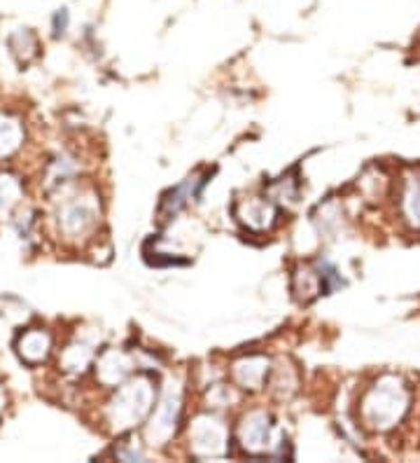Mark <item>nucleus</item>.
Segmentation results:
<instances>
[{
	"mask_svg": "<svg viewBox=\"0 0 420 463\" xmlns=\"http://www.w3.org/2000/svg\"><path fill=\"white\" fill-rule=\"evenodd\" d=\"M266 386H269L271 393H274L275 398L285 401V398H290L292 393L297 391V374H294V370H292L290 365L280 363V365L271 367V374H269V382H266Z\"/></svg>",
	"mask_w": 420,
	"mask_h": 463,
	"instance_id": "14",
	"label": "nucleus"
},
{
	"mask_svg": "<svg viewBox=\"0 0 420 463\" xmlns=\"http://www.w3.org/2000/svg\"><path fill=\"white\" fill-rule=\"evenodd\" d=\"M14 349H17L19 358L23 363H28V365H40V363H45L50 358L51 349H54V337L45 328H28L17 337Z\"/></svg>",
	"mask_w": 420,
	"mask_h": 463,
	"instance_id": "10",
	"label": "nucleus"
},
{
	"mask_svg": "<svg viewBox=\"0 0 420 463\" xmlns=\"http://www.w3.org/2000/svg\"><path fill=\"white\" fill-rule=\"evenodd\" d=\"M3 407H5V393L0 389V412H3Z\"/></svg>",
	"mask_w": 420,
	"mask_h": 463,
	"instance_id": "21",
	"label": "nucleus"
},
{
	"mask_svg": "<svg viewBox=\"0 0 420 463\" xmlns=\"http://www.w3.org/2000/svg\"><path fill=\"white\" fill-rule=\"evenodd\" d=\"M103 222L101 199L94 190H75V183L61 190L56 209V230L68 243H89Z\"/></svg>",
	"mask_w": 420,
	"mask_h": 463,
	"instance_id": "3",
	"label": "nucleus"
},
{
	"mask_svg": "<svg viewBox=\"0 0 420 463\" xmlns=\"http://www.w3.org/2000/svg\"><path fill=\"white\" fill-rule=\"evenodd\" d=\"M271 367H274L271 358L262 356V354H250V356L236 358L229 367L231 382H234L236 389L247 391V393H257L269 382Z\"/></svg>",
	"mask_w": 420,
	"mask_h": 463,
	"instance_id": "8",
	"label": "nucleus"
},
{
	"mask_svg": "<svg viewBox=\"0 0 420 463\" xmlns=\"http://www.w3.org/2000/svg\"><path fill=\"white\" fill-rule=\"evenodd\" d=\"M234 218L252 234H264L278 222V203L266 194H250L234 202Z\"/></svg>",
	"mask_w": 420,
	"mask_h": 463,
	"instance_id": "7",
	"label": "nucleus"
},
{
	"mask_svg": "<svg viewBox=\"0 0 420 463\" xmlns=\"http://www.w3.org/2000/svg\"><path fill=\"white\" fill-rule=\"evenodd\" d=\"M325 290V279L322 271L313 269V267H299L292 277V293L299 302H311Z\"/></svg>",
	"mask_w": 420,
	"mask_h": 463,
	"instance_id": "12",
	"label": "nucleus"
},
{
	"mask_svg": "<svg viewBox=\"0 0 420 463\" xmlns=\"http://www.w3.org/2000/svg\"><path fill=\"white\" fill-rule=\"evenodd\" d=\"M187 442H190V452L196 458L224 457V454H229V426L213 412L196 414L187 426Z\"/></svg>",
	"mask_w": 420,
	"mask_h": 463,
	"instance_id": "4",
	"label": "nucleus"
},
{
	"mask_svg": "<svg viewBox=\"0 0 420 463\" xmlns=\"http://www.w3.org/2000/svg\"><path fill=\"white\" fill-rule=\"evenodd\" d=\"M182 417V389L178 382H168L163 389L162 398L157 401L154 410H152L150 419L145 421V438L152 447L166 445L175 435Z\"/></svg>",
	"mask_w": 420,
	"mask_h": 463,
	"instance_id": "5",
	"label": "nucleus"
},
{
	"mask_svg": "<svg viewBox=\"0 0 420 463\" xmlns=\"http://www.w3.org/2000/svg\"><path fill=\"white\" fill-rule=\"evenodd\" d=\"M236 442L250 457H275L274 424L266 410H250L241 417L236 429Z\"/></svg>",
	"mask_w": 420,
	"mask_h": 463,
	"instance_id": "6",
	"label": "nucleus"
},
{
	"mask_svg": "<svg viewBox=\"0 0 420 463\" xmlns=\"http://www.w3.org/2000/svg\"><path fill=\"white\" fill-rule=\"evenodd\" d=\"M399 211L411 230L420 232V175H406L399 190Z\"/></svg>",
	"mask_w": 420,
	"mask_h": 463,
	"instance_id": "11",
	"label": "nucleus"
},
{
	"mask_svg": "<svg viewBox=\"0 0 420 463\" xmlns=\"http://www.w3.org/2000/svg\"><path fill=\"white\" fill-rule=\"evenodd\" d=\"M96 382L106 389H117L134 374V358L122 349H106L94 363Z\"/></svg>",
	"mask_w": 420,
	"mask_h": 463,
	"instance_id": "9",
	"label": "nucleus"
},
{
	"mask_svg": "<svg viewBox=\"0 0 420 463\" xmlns=\"http://www.w3.org/2000/svg\"><path fill=\"white\" fill-rule=\"evenodd\" d=\"M91 361H94V351L84 342H75L61 354V367L70 374H82L91 365Z\"/></svg>",
	"mask_w": 420,
	"mask_h": 463,
	"instance_id": "16",
	"label": "nucleus"
},
{
	"mask_svg": "<svg viewBox=\"0 0 420 463\" xmlns=\"http://www.w3.org/2000/svg\"><path fill=\"white\" fill-rule=\"evenodd\" d=\"M157 405V386L147 374H131L117 386L115 396L106 405V424L110 433L124 435L135 430L150 419Z\"/></svg>",
	"mask_w": 420,
	"mask_h": 463,
	"instance_id": "2",
	"label": "nucleus"
},
{
	"mask_svg": "<svg viewBox=\"0 0 420 463\" xmlns=\"http://www.w3.org/2000/svg\"><path fill=\"white\" fill-rule=\"evenodd\" d=\"M68 26V10H59L54 14V31L56 33H63Z\"/></svg>",
	"mask_w": 420,
	"mask_h": 463,
	"instance_id": "20",
	"label": "nucleus"
},
{
	"mask_svg": "<svg viewBox=\"0 0 420 463\" xmlns=\"http://www.w3.org/2000/svg\"><path fill=\"white\" fill-rule=\"evenodd\" d=\"M409 407L411 393L404 379L397 374H383L359 398V424L374 433H387L402 424Z\"/></svg>",
	"mask_w": 420,
	"mask_h": 463,
	"instance_id": "1",
	"label": "nucleus"
},
{
	"mask_svg": "<svg viewBox=\"0 0 420 463\" xmlns=\"http://www.w3.org/2000/svg\"><path fill=\"white\" fill-rule=\"evenodd\" d=\"M10 47H12V52L17 54L19 61L26 63V61H31L35 54H38V38H35V35L31 33L28 29H19L17 33L10 38Z\"/></svg>",
	"mask_w": 420,
	"mask_h": 463,
	"instance_id": "18",
	"label": "nucleus"
},
{
	"mask_svg": "<svg viewBox=\"0 0 420 463\" xmlns=\"http://www.w3.org/2000/svg\"><path fill=\"white\" fill-rule=\"evenodd\" d=\"M315 222H318L320 227V234H334V232H339L343 225L341 206L336 202L322 203L318 209V213H315Z\"/></svg>",
	"mask_w": 420,
	"mask_h": 463,
	"instance_id": "17",
	"label": "nucleus"
},
{
	"mask_svg": "<svg viewBox=\"0 0 420 463\" xmlns=\"http://www.w3.org/2000/svg\"><path fill=\"white\" fill-rule=\"evenodd\" d=\"M22 199V183L10 174H0V211H10Z\"/></svg>",
	"mask_w": 420,
	"mask_h": 463,
	"instance_id": "19",
	"label": "nucleus"
},
{
	"mask_svg": "<svg viewBox=\"0 0 420 463\" xmlns=\"http://www.w3.org/2000/svg\"><path fill=\"white\" fill-rule=\"evenodd\" d=\"M203 185V181H199V175H194V178H187L185 183L180 187H175L173 193L168 194L166 199H163L162 203V221H166V215H175L178 213L182 206H185L187 202H190L191 197L196 194V190Z\"/></svg>",
	"mask_w": 420,
	"mask_h": 463,
	"instance_id": "15",
	"label": "nucleus"
},
{
	"mask_svg": "<svg viewBox=\"0 0 420 463\" xmlns=\"http://www.w3.org/2000/svg\"><path fill=\"white\" fill-rule=\"evenodd\" d=\"M23 146L22 119L10 113H0V162L10 159Z\"/></svg>",
	"mask_w": 420,
	"mask_h": 463,
	"instance_id": "13",
	"label": "nucleus"
}]
</instances>
